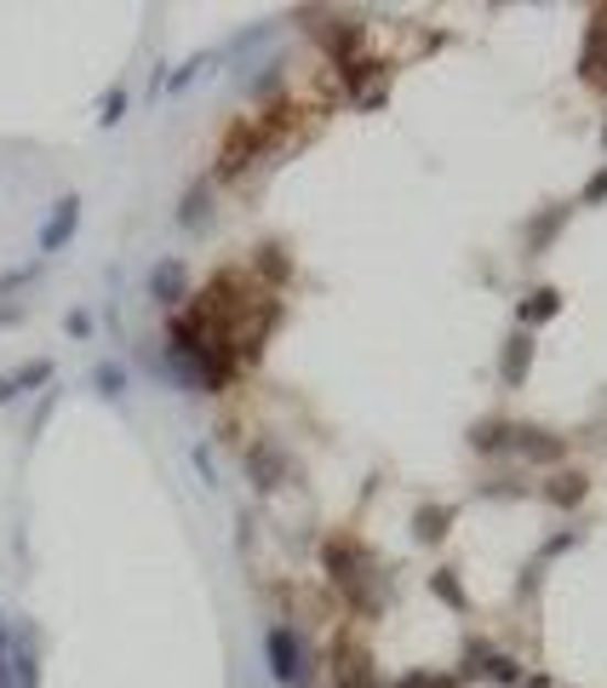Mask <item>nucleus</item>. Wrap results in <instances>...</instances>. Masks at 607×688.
Instances as JSON below:
<instances>
[{
	"label": "nucleus",
	"instance_id": "1",
	"mask_svg": "<svg viewBox=\"0 0 607 688\" xmlns=\"http://www.w3.org/2000/svg\"><path fill=\"white\" fill-rule=\"evenodd\" d=\"M264 659H270L275 682H286V688H299V682H304V654H299V637H293L286 625H275L270 637H264Z\"/></svg>",
	"mask_w": 607,
	"mask_h": 688
},
{
	"label": "nucleus",
	"instance_id": "2",
	"mask_svg": "<svg viewBox=\"0 0 607 688\" xmlns=\"http://www.w3.org/2000/svg\"><path fill=\"white\" fill-rule=\"evenodd\" d=\"M75 218H80V195H64L52 207V218H46V229H41V252H57L69 236H75Z\"/></svg>",
	"mask_w": 607,
	"mask_h": 688
},
{
	"label": "nucleus",
	"instance_id": "3",
	"mask_svg": "<svg viewBox=\"0 0 607 688\" xmlns=\"http://www.w3.org/2000/svg\"><path fill=\"white\" fill-rule=\"evenodd\" d=\"M150 293H155L161 304H172V299H178V293H184V265H155Z\"/></svg>",
	"mask_w": 607,
	"mask_h": 688
},
{
	"label": "nucleus",
	"instance_id": "4",
	"mask_svg": "<svg viewBox=\"0 0 607 688\" xmlns=\"http://www.w3.org/2000/svg\"><path fill=\"white\" fill-rule=\"evenodd\" d=\"M69 333L86 338V333H93V315H86V310H69Z\"/></svg>",
	"mask_w": 607,
	"mask_h": 688
},
{
	"label": "nucleus",
	"instance_id": "5",
	"mask_svg": "<svg viewBox=\"0 0 607 688\" xmlns=\"http://www.w3.org/2000/svg\"><path fill=\"white\" fill-rule=\"evenodd\" d=\"M395 688H453V682H442V677H408V682H395Z\"/></svg>",
	"mask_w": 607,
	"mask_h": 688
},
{
	"label": "nucleus",
	"instance_id": "6",
	"mask_svg": "<svg viewBox=\"0 0 607 688\" xmlns=\"http://www.w3.org/2000/svg\"><path fill=\"white\" fill-rule=\"evenodd\" d=\"M7 648H12V625H7V614H0V659H7Z\"/></svg>",
	"mask_w": 607,
	"mask_h": 688
},
{
	"label": "nucleus",
	"instance_id": "7",
	"mask_svg": "<svg viewBox=\"0 0 607 688\" xmlns=\"http://www.w3.org/2000/svg\"><path fill=\"white\" fill-rule=\"evenodd\" d=\"M0 688H12V677H7V659H0Z\"/></svg>",
	"mask_w": 607,
	"mask_h": 688
}]
</instances>
